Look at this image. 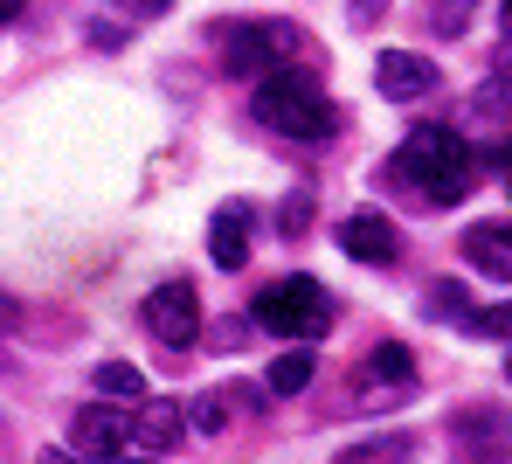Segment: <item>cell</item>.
Segmentation results:
<instances>
[{"instance_id":"8fae6325","label":"cell","mask_w":512,"mask_h":464,"mask_svg":"<svg viewBox=\"0 0 512 464\" xmlns=\"http://www.w3.org/2000/svg\"><path fill=\"white\" fill-rule=\"evenodd\" d=\"M374 84H381V97H429L436 91V63L416 56V49H381L374 56Z\"/></svg>"},{"instance_id":"52a82bcc","label":"cell","mask_w":512,"mask_h":464,"mask_svg":"<svg viewBox=\"0 0 512 464\" xmlns=\"http://www.w3.org/2000/svg\"><path fill=\"white\" fill-rule=\"evenodd\" d=\"M125 444H139V451H173V444H187V409L167 402V395H139V409H125Z\"/></svg>"},{"instance_id":"7c38bea8","label":"cell","mask_w":512,"mask_h":464,"mask_svg":"<svg viewBox=\"0 0 512 464\" xmlns=\"http://www.w3.org/2000/svg\"><path fill=\"white\" fill-rule=\"evenodd\" d=\"M208 257H215L222 271H243V264H250V208H243V201H222V208L208 215Z\"/></svg>"},{"instance_id":"484cf974","label":"cell","mask_w":512,"mask_h":464,"mask_svg":"<svg viewBox=\"0 0 512 464\" xmlns=\"http://www.w3.org/2000/svg\"><path fill=\"white\" fill-rule=\"evenodd\" d=\"M506 381H512V354H506Z\"/></svg>"},{"instance_id":"6da1fadb","label":"cell","mask_w":512,"mask_h":464,"mask_svg":"<svg viewBox=\"0 0 512 464\" xmlns=\"http://www.w3.org/2000/svg\"><path fill=\"white\" fill-rule=\"evenodd\" d=\"M250 111H256V125H263V132H277V139H333V125H340L333 97L319 91L298 63H284V70L256 77Z\"/></svg>"},{"instance_id":"9c48e42d","label":"cell","mask_w":512,"mask_h":464,"mask_svg":"<svg viewBox=\"0 0 512 464\" xmlns=\"http://www.w3.org/2000/svg\"><path fill=\"white\" fill-rule=\"evenodd\" d=\"M340 250L360 257V264H395V257H402V236H395V222H388L381 208H360V215L340 222Z\"/></svg>"},{"instance_id":"ffe728a7","label":"cell","mask_w":512,"mask_h":464,"mask_svg":"<svg viewBox=\"0 0 512 464\" xmlns=\"http://www.w3.org/2000/svg\"><path fill=\"white\" fill-rule=\"evenodd\" d=\"M499 174H506V187H512V139L499 146Z\"/></svg>"},{"instance_id":"277c9868","label":"cell","mask_w":512,"mask_h":464,"mask_svg":"<svg viewBox=\"0 0 512 464\" xmlns=\"http://www.w3.org/2000/svg\"><path fill=\"white\" fill-rule=\"evenodd\" d=\"M215 42H222V70H229V77H270V70L291 63L298 28H284V21H236V28H222Z\"/></svg>"},{"instance_id":"5b68a950","label":"cell","mask_w":512,"mask_h":464,"mask_svg":"<svg viewBox=\"0 0 512 464\" xmlns=\"http://www.w3.org/2000/svg\"><path fill=\"white\" fill-rule=\"evenodd\" d=\"M139 326L160 340V347H194L201 340V291H194V278H167L146 291V305H139Z\"/></svg>"},{"instance_id":"9a60e30c","label":"cell","mask_w":512,"mask_h":464,"mask_svg":"<svg viewBox=\"0 0 512 464\" xmlns=\"http://www.w3.org/2000/svg\"><path fill=\"white\" fill-rule=\"evenodd\" d=\"M97 395H104V402H139V395H146V374L125 368V361H104V368H97Z\"/></svg>"},{"instance_id":"cb8c5ba5","label":"cell","mask_w":512,"mask_h":464,"mask_svg":"<svg viewBox=\"0 0 512 464\" xmlns=\"http://www.w3.org/2000/svg\"><path fill=\"white\" fill-rule=\"evenodd\" d=\"M14 14H21V0H0V21H14Z\"/></svg>"},{"instance_id":"603a6c76","label":"cell","mask_w":512,"mask_h":464,"mask_svg":"<svg viewBox=\"0 0 512 464\" xmlns=\"http://www.w3.org/2000/svg\"><path fill=\"white\" fill-rule=\"evenodd\" d=\"M35 464H70V458H63V451H42V458H35ZM77 464H84V458H77Z\"/></svg>"},{"instance_id":"ac0fdd59","label":"cell","mask_w":512,"mask_h":464,"mask_svg":"<svg viewBox=\"0 0 512 464\" xmlns=\"http://www.w3.org/2000/svg\"><path fill=\"white\" fill-rule=\"evenodd\" d=\"M187 423H194L201 437H215V430H222V402H215V395H208V402H194V416H187Z\"/></svg>"},{"instance_id":"3957f363","label":"cell","mask_w":512,"mask_h":464,"mask_svg":"<svg viewBox=\"0 0 512 464\" xmlns=\"http://www.w3.org/2000/svg\"><path fill=\"white\" fill-rule=\"evenodd\" d=\"M250 319L263 326V333H277V340H319V333H333V298H326V284L312 278H277L256 291Z\"/></svg>"},{"instance_id":"d4e9b609","label":"cell","mask_w":512,"mask_h":464,"mask_svg":"<svg viewBox=\"0 0 512 464\" xmlns=\"http://www.w3.org/2000/svg\"><path fill=\"white\" fill-rule=\"evenodd\" d=\"M111 464H153V458H111Z\"/></svg>"},{"instance_id":"7a4b0ae2","label":"cell","mask_w":512,"mask_h":464,"mask_svg":"<svg viewBox=\"0 0 512 464\" xmlns=\"http://www.w3.org/2000/svg\"><path fill=\"white\" fill-rule=\"evenodd\" d=\"M395 160H402V174L423 187L429 201H443V208L471 194V146H464L450 125H416Z\"/></svg>"},{"instance_id":"4fadbf2b","label":"cell","mask_w":512,"mask_h":464,"mask_svg":"<svg viewBox=\"0 0 512 464\" xmlns=\"http://www.w3.org/2000/svg\"><path fill=\"white\" fill-rule=\"evenodd\" d=\"M457 437H464V458L471 464H492L512 451V416L506 409H464L457 416Z\"/></svg>"},{"instance_id":"7402d4cb","label":"cell","mask_w":512,"mask_h":464,"mask_svg":"<svg viewBox=\"0 0 512 464\" xmlns=\"http://www.w3.org/2000/svg\"><path fill=\"white\" fill-rule=\"evenodd\" d=\"M340 464H374V451H346V458Z\"/></svg>"},{"instance_id":"8992f818","label":"cell","mask_w":512,"mask_h":464,"mask_svg":"<svg viewBox=\"0 0 512 464\" xmlns=\"http://www.w3.org/2000/svg\"><path fill=\"white\" fill-rule=\"evenodd\" d=\"M353 381H360V402H367V409H388V402H402V395L416 388V354H409L402 340H381V347L353 368Z\"/></svg>"},{"instance_id":"30bf717a","label":"cell","mask_w":512,"mask_h":464,"mask_svg":"<svg viewBox=\"0 0 512 464\" xmlns=\"http://www.w3.org/2000/svg\"><path fill=\"white\" fill-rule=\"evenodd\" d=\"M464 264L492 284H512V222L492 215V222H471L464 229Z\"/></svg>"},{"instance_id":"e0dca14e","label":"cell","mask_w":512,"mask_h":464,"mask_svg":"<svg viewBox=\"0 0 512 464\" xmlns=\"http://www.w3.org/2000/svg\"><path fill=\"white\" fill-rule=\"evenodd\" d=\"M464 333H478V340H512V305H478V312H464Z\"/></svg>"},{"instance_id":"ba28073f","label":"cell","mask_w":512,"mask_h":464,"mask_svg":"<svg viewBox=\"0 0 512 464\" xmlns=\"http://www.w3.org/2000/svg\"><path fill=\"white\" fill-rule=\"evenodd\" d=\"M118 451H125V409H118V402H90V409H77V423H70V458L111 464Z\"/></svg>"},{"instance_id":"2e32d148","label":"cell","mask_w":512,"mask_h":464,"mask_svg":"<svg viewBox=\"0 0 512 464\" xmlns=\"http://www.w3.org/2000/svg\"><path fill=\"white\" fill-rule=\"evenodd\" d=\"M478 7H485V0H429V28H436V35H464V28L478 21Z\"/></svg>"},{"instance_id":"5bb4252c","label":"cell","mask_w":512,"mask_h":464,"mask_svg":"<svg viewBox=\"0 0 512 464\" xmlns=\"http://www.w3.org/2000/svg\"><path fill=\"white\" fill-rule=\"evenodd\" d=\"M263 381H270V395H305V388L319 381V361H312V347H291V354H277Z\"/></svg>"},{"instance_id":"d6986e66","label":"cell","mask_w":512,"mask_h":464,"mask_svg":"<svg viewBox=\"0 0 512 464\" xmlns=\"http://www.w3.org/2000/svg\"><path fill=\"white\" fill-rule=\"evenodd\" d=\"M118 7H125V14H139V21H153V14H167L173 0H118Z\"/></svg>"},{"instance_id":"44dd1931","label":"cell","mask_w":512,"mask_h":464,"mask_svg":"<svg viewBox=\"0 0 512 464\" xmlns=\"http://www.w3.org/2000/svg\"><path fill=\"white\" fill-rule=\"evenodd\" d=\"M499 28H506V42H512V0H499Z\"/></svg>"}]
</instances>
